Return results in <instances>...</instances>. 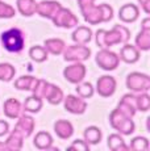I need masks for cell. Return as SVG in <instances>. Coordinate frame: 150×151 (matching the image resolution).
<instances>
[{"label":"cell","instance_id":"1","mask_svg":"<svg viewBox=\"0 0 150 151\" xmlns=\"http://www.w3.org/2000/svg\"><path fill=\"white\" fill-rule=\"evenodd\" d=\"M131 40V30L125 25H115L112 29H99L95 33V42L100 49H109L112 46L123 45Z\"/></svg>","mask_w":150,"mask_h":151},{"label":"cell","instance_id":"2","mask_svg":"<svg viewBox=\"0 0 150 151\" xmlns=\"http://www.w3.org/2000/svg\"><path fill=\"white\" fill-rule=\"evenodd\" d=\"M3 47L9 53H21L25 47V34L19 28H9L0 34Z\"/></svg>","mask_w":150,"mask_h":151},{"label":"cell","instance_id":"3","mask_svg":"<svg viewBox=\"0 0 150 151\" xmlns=\"http://www.w3.org/2000/svg\"><path fill=\"white\" fill-rule=\"evenodd\" d=\"M96 0H78L80 13L83 14V19L90 25H97L104 22L103 17L102 4H95Z\"/></svg>","mask_w":150,"mask_h":151},{"label":"cell","instance_id":"4","mask_svg":"<svg viewBox=\"0 0 150 151\" xmlns=\"http://www.w3.org/2000/svg\"><path fill=\"white\" fill-rule=\"evenodd\" d=\"M109 124L112 129L119 132V134L121 135H132L136 130V125L132 117L123 114L117 109H113L109 114Z\"/></svg>","mask_w":150,"mask_h":151},{"label":"cell","instance_id":"5","mask_svg":"<svg viewBox=\"0 0 150 151\" xmlns=\"http://www.w3.org/2000/svg\"><path fill=\"white\" fill-rule=\"evenodd\" d=\"M62 55L66 62H84V60L90 59L91 49L87 45L74 43V45L66 46Z\"/></svg>","mask_w":150,"mask_h":151},{"label":"cell","instance_id":"6","mask_svg":"<svg viewBox=\"0 0 150 151\" xmlns=\"http://www.w3.org/2000/svg\"><path fill=\"white\" fill-rule=\"evenodd\" d=\"M126 88L132 92H149L150 89V76L144 72H131L126 76Z\"/></svg>","mask_w":150,"mask_h":151},{"label":"cell","instance_id":"7","mask_svg":"<svg viewBox=\"0 0 150 151\" xmlns=\"http://www.w3.org/2000/svg\"><path fill=\"white\" fill-rule=\"evenodd\" d=\"M95 62L104 71H113V70L119 67L120 58L119 54H116L115 51L109 50V49H100L97 51L96 57H95Z\"/></svg>","mask_w":150,"mask_h":151},{"label":"cell","instance_id":"8","mask_svg":"<svg viewBox=\"0 0 150 151\" xmlns=\"http://www.w3.org/2000/svg\"><path fill=\"white\" fill-rule=\"evenodd\" d=\"M51 21H53V24L57 28H65V29H71V28H75L76 25H79L78 17L70 9H67L65 7H61L57 11V13L54 14Z\"/></svg>","mask_w":150,"mask_h":151},{"label":"cell","instance_id":"9","mask_svg":"<svg viewBox=\"0 0 150 151\" xmlns=\"http://www.w3.org/2000/svg\"><path fill=\"white\" fill-rule=\"evenodd\" d=\"M87 75V67L83 65V62H71L63 70V78L71 84H78L83 82Z\"/></svg>","mask_w":150,"mask_h":151},{"label":"cell","instance_id":"10","mask_svg":"<svg viewBox=\"0 0 150 151\" xmlns=\"http://www.w3.org/2000/svg\"><path fill=\"white\" fill-rule=\"evenodd\" d=\"M117 88V80L112 75H103L96 82V93L102 97H111L115 95Z\"/></svg>","mask_w":150,"mask_h":151},{"label":"cell","instance_id":"11","mask_svg":"<svg viewBox=\"0 0 150 151\" xmlns=\"http://www.w3.org/2000/svg\"><path fill=\"white\" fill-rule=\"evenodd\" d=\"M63 106L71 114H83L87 110V101L78 95H67L63 97Z\"/></svg>","mask_w":150,"mask_h":151},{"label":"cell","instance_id":"12","mask_svg":"<svg viewBox=\"0 0 150 151\" xmlns=\"http://www.w3.org/2000/svg\"><path fill=\"white\" fill-rule=\"evenodd\" d=\"M34 127H36V121L32 117L29 113H21L17 118V122L15 125V130L20 133L24 138H29L34 132Z\"/></svg>","mask_w":150,"mask_h":151},{"label":"cell","instance_id":"13","mask_svg":"<svg viewBox=\"0 0 150 151\" xmlns=\"http://www.w3.org/2000/svg\"><path fill=\"white\" fill-rule=\"evenodd\" d=\"M61 7H62V4L59 1H56V0H42V1L37 3L36 13L44 17V19L51 20Z\"/></svg>","mask_w":150,"mask_h":151},{"label":"cell","instance_id":"14","mask_svg":"<svg viewBox=\"0 0 150 151\" xmlns=\"http://www.w3.org/2000/svg\"><path fill=\"white\" fill-rule=\"evenodd\" d=\"M140 17V7L133 4V3H126V4L121 5L119 9V19L120 21L125 22V24H132L136 22Z\"/></svg>","mask_w":150,"mask_h":151},{"label":"cell","instance_id":"15","mask_svg":"<svg viewBox=\"0 0 150 151\" xmlns=\"http://www.w3.org/2000/svg\"><path fill=\"white\" fill-rule=\"evenodd\" d=\"M120 60H123L124 63H128V65H134L140 60L141 58V51L136 47V45L132 43H123L120 49V54H119Z\"/></svg>","mask_w":150,"mask_h":151},{"label":"cell","instance_id":"16","mask_svg":"<svg viewBox=\"0 0 150 151\" xmlns=\"http://www.w3.org/2000/svg\"><path fill=\"white\" fill-rule=\"evenodd\" d=\"M3 112H4V116L7 118L17 120L19 116L21 114V113H24V110H22V104L20 103L17 99L9 97L3 104Z\"/></svg>","mask_w":150,"mask_h":151},{"label":"cell","instance_id":"17","mask_svg":"<svg viewBox=\"0 0 150 151\" xmlns=\"http://www.w3.org/2000/svg\"><path fill=\"white\" fill-rule=\"evenodd\" d=\"M53 137L49 132H45V130H41L38 132L36 135H34V139H33V145L37 150H56L58 151V147H54L53 146Z\"/></svg>","mask_w":150,"mask_h":151},{"label":"cell","instance_id":"18","mask_svg":"<svg viewBox=\"0 0 150 151\" xmlns=\"http://www.w3.org/2000/svg\"><path fill=\"white\" fill-rule=\"evenodd\" d=\"M116 109L123 113V114L133 118L136 112H137V108H136V95H133V93L124 95Z\"/></svg>","mask_w":150,"mask_h":151},{"label":"cell","instance_id":"19","mask_svg":"<svg viewBox=\"0 0 150 151\" xmlns=\"http://www.w3.org/2000/svg\"><path fill=\"white\" fill-rule=\"evenodd\" d=\"M71 40L75 43H80V45H87L92 40V30L91 28L84 27V25H76L71 34Z\"/></svg>","mask_w":150,"mask_h":151},{"label":"cell","instance_id":"20","mask_svg":"<svg viewBox=\"0 0 150 151\" xmlns=\"http://www.w3.org/2000/svg\"><path fill=\"white\" fill-rule=\"evenodd\" d=\"M54 133L59 139H70L74 135V126L67 120H57L54 122Z\"/></svg>","mask_w":150,"mask_h":151},{"label":"cell","instance_id":"21","mask_svg":"<svg viewBox=\"0 0 150 151\" xmlns=\"http://www.w3.org/2000/svg\"><path fill=\"white\" fill-rule=\"evenodd\" d=\"M63 97H65V93H63V91L58 86H56L53 83L49 84L48 91H46L45 97H44L46 99V101L49 104H51V105H59L63 101Z\"/></svg>","mask_w":150,"mask_h":151},{"label":"cell","instance_id":"22","mask_svg":"<svg viewBox=\"0 0 150 151\" xmlns=\"http://www.w3.org/2000/svg\"><path fill=\"white\" fill-rule=\"evenodd\" d=\"M37 1L36 0H16V12L24 17H32L36 14Z\"/></svg>","mask_w":150,"mask_h":151},{"label":"cell","instance_id":"23","mask_svg":"<svg viewBox=\"0 0 150 151\" xmlns=\"http://www.w3.org/2000/svg\"><path fill=\"white\" fill-rule=\"evenodd\" d=\"M44 106V100L37 96H34L33 93L29 97L25 99V101L22 103V110L25 113H29V114H34V113H38L40 110Z\"/></svg>","mask_w":150,"mask_h":151},{"label":"cell","instance_id":"24","mask_svg":"<svg viewBox=\"0 0 150 151\" xmlns=\"http://www.w3.org/2000/svg\"><path fill=\"white\" fill-rule=\"evenodd\" d=\"M103 134H102V130L99 129L97 126H87L83 132V139L87 142L88 145H99L102 142Z\"/></svg>","mask_w":150,"mask_h":151},{"label":"cell","instance_id":"25","mask_svg":"<svg viewBox=\"0 0 150 151\" xmlns=\"http://www.w3.org/2000/svg\"><path fill=\"white\" fill-rule=\"evenodd\" d=\"M44 47L46 49V51H48L49 54L61 55L63 53V50H65L66 43L61 38H48V40H45V42H44Z\"/></svg>","mask_w":150,"mask_h":151},{"label":"cell","instance_id":"26","mask_svg":"<svg viewBox=\"0 0 150 151\" xmlns=\"http://www.w3.org/2000/svg\"><path fill=\"white\" fill-rule=\"evenodd\" d=\"M36 83H37V78L30 76V75H22V76L17 78L15 80L13 86H15V88L19 89V91H30L32 92V89L34 88Z\"/></svg>","mask_w":150,"mask_h":151},{"label":"cell","instance_id":"27","mask_svg":"<svg viewBox=\"0 0 150 151\" xmlns=\"http://www.w3.org/2000/svg\"><path fill=\"white\" fill-rule=\"evenodd\" d=\"M107 145H108L109 150H112V151H126V150H129L128 145L125 143L123 135L117 134V133L109 135L108 139H107Z\"/></svg>","mask_w":150,"mask_h":151},{"label":"cell","instance_id":"28","mask_svg":"<svg viewBox=\"0 0 150 151\" xmlns=\"http://www.w3.org/2000/svg\"><path fill=\"white\" fill-rule=\"evenodd\" d=\"M24 137L20 134L17 130H12L8 135L7 141H5V145L8 146V150L9 151H16V150H21L22 145H24Z\"/></svg>","mask_w":150,"mask_h":151},{"label":"cell","instance_id":"29","mask_svg":"<svg viewBox=\"0 0 150 151\" xmlns=\"http://www.w3.org/2000/svg\"><path fill=\"white\" fill-rule=\"evenodd\" d=\"M29 57L33 62L36 63H44L45 60H48L49 58V53L46 51V49L41 45H36V46H32L29 49Z\"/></svg>","mask_w":150,"mask_h":151},{"label":"cell","instance_id":"30","mask_svg":"<svg viewBox=\"0 0 150 151\" xmlns=\"http://www.w3.org/2000/svg\"><path fill=\"white\" fill-rule=\"evenodd\" d=\"M136 47L140 51H149L150 49V30L141 29L136 37Z\"/></svg>","mask_w":150,"mask_h":151},{"label":"cell","instance_id":"31","mask_svg":"<svg viewBox=\"0 0 150 151\" xmlns=\"http://www.w3.org/2000/svg\"><path fill=\"white\" fill-rule=\"evenodd\" d=\"M76 86V88H75V91H76V95L78 96H80L82 99H84V100H87V99H91L94 96L95 93V88L94 86L90 83V82H80L78 84H75Z\"/></svg>","mask_w":150,"mask_h":151},{"label":"cell","instance_id":"32","mask_svg":"<svg viewBox=\"0 0 150 151\" xmlns=\"http://www.w3.org/2000/svg\"><path fill=\"white\" fill-rule=\"evenodd\" d=\"M16 68L11 63H0V80L1 82H12L15 79Z\"/></svg>","mask_w":150,"mask_h":151},{"label":"cell","instance_id":"33","mask_svg":"<svg viewBox=\"0 0 150 151\" xmlns=\"http://www.w3.org/2000/svg\"><path fill=\"white\" fill-rule=\"evenodd\" d=\"M136 108L140 112H148L150 109V96L148 92H140L136 95Z\"/></svg>","mask_w":150,"mask_h":151},{"label":"cell","instance_id":"34","mask_svg":"<svg viewBox=\"0 0 150 151\" xmlns=\"http://www.w3.org/2000/svg\"><path fill=\"white\" fill-rule=\"evenodd\" d=\"M129 150L134 151H148L149 150V139L146 137H134L128 145Z\"/></svg>","mask_w":150,"mask_h":151},{"label":"cell","instance_id":"35","mask_svg":"<svg viewBox=\"0 0 150 151\" xmlns=\"http://www.w3.org/2000/svg\"><path fill=\"white\" fill-rule=\"evenodd\" d=\"M16 14V8L0 0V19H12Z\"/></svg>","mask_w":150,"mask_h":151},{"label":"cell","instance_id":"36","mask_svg":"<svg viewBox=\"0 0 150 151\" xmlns=\"http://www.w3.org/2000/svg\"><path fill=\"white\" fill-rule=\"evenodd\" d=\"M67 150H75V151H90V145L84 139H75L73 143L67 147Z\"/></svg>","mask_w":150,"mask_h":151},{"label":"cell","instance_id":"37","mask_svg":"<svg viewBox=\"0 0 150 151\" xmlns=\"http://www.w3.org/2000/svg\"><path fill=\"white\" fill-rule=\"evenodd\" d=\"M102 9H103V17H104V22H108L113 19V8L107 3L102 4Z\"/></svg>","mask_w":150,"mask_h":151},{"label":"cell","instance_id":"38","mask_svg":"<svg viewBox=\"0 0 150 151\" xmlns=\"http://www.w3.org/2000/svg\"><path fill=\"white\" fill-rule=\"evenodd\" d=\"M9 133V124L5 120H0V137H4Z\"/></svg>","mask_w":150,"mask_h":151},{"label":"cell","instance_id":"39","mask_svg":"<svg viewBox=\"0 0 150 151\" xmlns=\"http://www.w3.org/2000/svg\"><path fill=\"white\" fill-rule=\"evenodd\" d=\"M138 4H140L141 9L145 12V14H149V12H150V0H138Z\"/></svg>","mask_w":150,"mask_h":151},{"label":"cell","instance_id":"40","mask_svg":"<svg viewBox=\"0 0 150 151\" xmlns=\"http://www.w3.org/2000/svg\"><path fill=\"white\" fill-rule=\"evenodd\" d=\"M141 29H145V30H150V19H149V16H146L145 19L142 20V27H141Z\"/></svg>","mask_w":150,"mask_h":151},{"label":"cell","instance_id":"41","mask_svg":"<svg viewBox=\"0 0 150 151\" xmlns=\"http://www.w3.org/2000/svg\"><path fill=\"white\" fill-rule=\"evenodd\" d=\"M0 151H9V150H8V146L5 145V142L0 141Z\"/></svg>","mask_w":150,"mask_h":151},{"label":"cell","instance_id":"42","mask_svg":"<svg viewBox=\"0 0 150 151\" xmlns=\"http://www.w3.org/2000/svg\"><path fill=\"white\" fill-rule=\"evenodd\" d=\"M149 120H150V118H149V117H148V118H146V130H148V132H149V130H150V129H149Z\"/></svg>","mask_w":150,"mask_h":151},{"label":"cell","instance_id":"43","mask_svg":"<svg viewBox=\"0 0 150 151\" xmlns=\"http://www.w3.org/2000/svg\"><path fill=\"white\" fill-rule=\"evenodd\" d=\"M0 112H1V110H0Z\"/></svg>","mask_w":150,"mask_h":151}]
</instances>
